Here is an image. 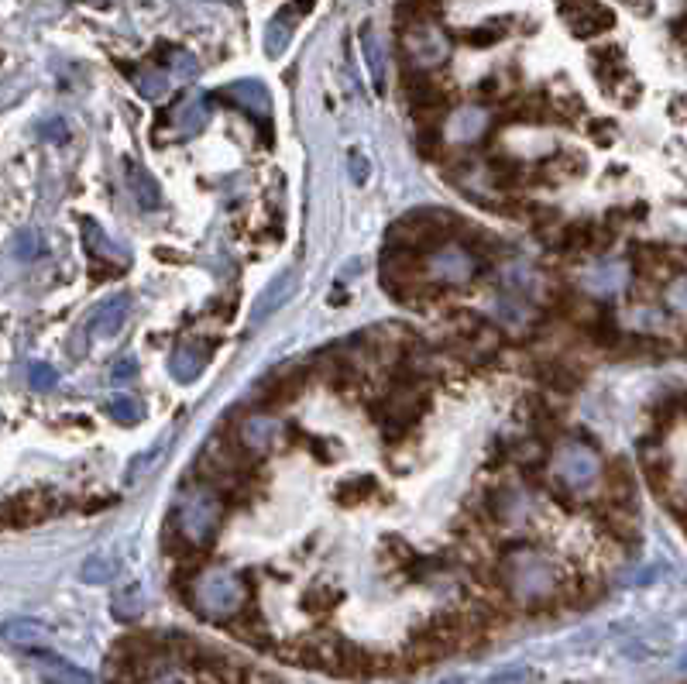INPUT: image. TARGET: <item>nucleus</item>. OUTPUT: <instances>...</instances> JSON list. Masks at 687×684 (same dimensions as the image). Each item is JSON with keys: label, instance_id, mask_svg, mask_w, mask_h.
I'll return each mask as SVG.
<instances>
[{"label": "nucleus", "instance_id": "bb28decb", "mask_svg": "<svg viewBox=\"0 0 687 684\" xmlns=\"http://www.w3.org/2000/svg\"><path fill=\"white\" fill-rule=\"evenodd\" d=\"M28 382H31V389L49 392V389H55V382H59V375H55V368H52V365H42V361H35V365L28 368Z\"/></svg>", "mask_w": 687, "mask_h": 684}, {"label": "nucleus", "instance_id": "c9c22d12", "mask_svg": "<svg viewBox=\"0 0 687 684\" xmlns=\"http://www.w3.org/2000/svg\"><path fill=\"white\" fill-rule=\"evenodd\" d=\"M560 11H571V7H584V4H595V0H557Z\"/></svg>", "mask_w": 687, "mask_h": 684}, {"label": "nucleus", "instance_id": "9d476101", "mask_svg": "<svg viewBox=\"0 0 687 684\" xmlns=\"http://www.w3.org/2000/svg\"><path fill=\"white\" fill-rule=\"evenodd\" d=\"M536 382L554 392V396H571V392L581 389L584 372L564 358H547V361H536Z\"/></svg>", "mask_w": 687, "mask_h": 684}, {"label": "nucleus", "instance_id": "9b49d317", "mask_svg": "<svg viewBox=\"0 0 687 684\" xmlns=\"http://www.w3.org/2000/svg\"><path fill=\"white\" fill-rule=\"evenodd\" d=\"M564 25L571 28L574 38H595V35H605V31L615 25V14L595 0V4H584V7H571V11H564Z\"/></svg>", "mask_w": 687, "mask_h": 684}, {"label": "nucleus", "instance_id": "2eb2a0df", "mask_svg": "<svg viewBox=\"0 0 687 684\" xmlns=\"http://www.w3.org/2000/svg\"><path fill=\"white\" fill-rule=\"evenodd\" d=\"M299 14L292 11V7L286 4L282 7L279 14H275L272 21H268V28H265V52L272 55V59H279L282 52H286V45H289V38H292V28L299 25Z\"/></svg>", "mask_w": 687, "mask_h": 684}, {"label": "nucleus", "instance_id": "423d86ee", "mask_svg": "<svg viewBox=\"0 0 687 684\" xmlns=\"http://www.w3.org/2000/svg\"><path fill=\"white\" fill-rule=\"evenodd\" d=\"M426 269H430V279L457 286V282H468V279H475V275L485 272V262H478L468 248H461V245L450 241V245L437 248L433 255H426Z\"/></svg>", "mask_w": 687, "mask_h": 684}, {"label": "nucleus", "instance_id": "ddd939ff", "mask_svg": "<svg viewBox=\"0 0 687 684\" xmlns=\"http://www.w3.org/2000/svg\"><path fill=\"white\" fill-rule=\"evenodd\" d=\"M602 478H605V499L633 506L636 502V471L626 458H608L605 468H602Z\"/></svg>", "mask_w": 687, "mask_h": 684}, {"label": "nucleus", "instance_id": "f03ea898", "mask_svg": "<svg viewBox=\"0 0 687 684\" xmlns=\"http://www.w3.org/2000/svg\"><path fill=\"white\" fill-rule=\"evenodd\" d=\"M248 602H251L248 578L227 568H203L186 599L189 609L200 612L210 623H231Z\"/></svg>", "mask_w": 687, "mask_h": 684}, {"label": "nucleus", "instance_id": "20e7f679", "mask_svg": "<svg viewBox=\"0 0 687 684\" xmlns=\"http://www.w3.org/2000/svg\"><path fill=\"white\" fill-rule=\"evenodd\" d=\"M399 55L406 69H437L450 55V38L440 28V21L399 25Z\"/></svg>", "mask_w": 687, "mask_h": 684}, {"label": "nucleus", "instance_id": "5701e85b", "mask_svg": "<svg viewBox=\"0 0 687 684\" xmlns=\"http://www.w3.org/2000/svg\"><path fill=\"white\" fill-rule=\"evenodd\" d=\"M172 86V76L165 73V69H155V66H145L138 76V90L145 93L148 100H162L165 93H169Z\"/></svg>", "mask_w": 687, "mask_h": 684}, {"label": "nucleus", "instance_id": "7ed1b4c3", "mask_svg": "<svg viewBox=\"0 0 687 684\" xmlns=\"http://www.w3.org/2000/svg\"><path fill=\"white\" fill-rule=\"evenodd\" d=\"M224 513H227V506H224V499H220V492L200 482V485L183 489V502H179L172 520H176V526L196 547L210 550L220 533V523H224Z\"/></svg>", "mask_w": 687, "mask_h": 684}, {"label": "nucleus", "instance_id": "412c9836", "mask_svg": "<svg viewBox=\"0 0 687 684\" xmlns=\"http://www.w3.org/2000/svg\"><path fill=\"white\" fill-rule=\"evenodd\" d=\"M159 59H162V66H165V73H169V76L176 73L179 80H193L196 69H200V66H196L193 55H189L186 49H172V45H165V49L159 52Z\"/></svg>", "mask_w": 687, "mask_h": 684}, {"label": "nucleus", "instance_id": "a878e982", "mask_svg": "<svg viewBox=\"0 0 687 684\" xmlns=\"http://www.w3.org/2000/svg\"><path fill=\"white\" fill-rule=\"evenodd\" d=\"M584 135L595 141L598 148H608L615 138H619V131H615V121H605V117H598V121H591L588 128H584Z\"/></svg>", "mask_w": 687, "mask_h": 684}, {"label": "nucleus", "instance_id": "dca6fc26", "mask_svg": "<svg viewBox=\"0 0 687 684\" xmlns=\"http://www.w3.org/2000/svg\"><path fill=\"white\" fill-rule=\"evenodd\" d=\"M361 52H365V62H368V73H371L375 90L385 93V49H382V42H378L375 25H361Z\"/></svg>", "mask_w": 687, "mask_h": 684}, {"label": "nucleus", "instance_id": "1a4fd4ad", "mask_svg": "<svg viewBox=\"0 0 687 684\" xmlns=\"http://www.w3.org/2000/svg\"><path fill=\"white\" fill-rule=\"evenodd\" d=\"M595 475H598V458H595V451H584V440L567 444L564 451H560V461H557L560 482H567L571 489H581V485L591 482Z\"/></svg>", "mask_w": 687, "mask_h": 684}, {"label": "nucleus", "instance_id": "6e6552de", "mask_svg": "<svg viewBox=\"0 0 687 684\" xmlns=\"http://www.w3.org/2000/svg\"><path fill=\"white\" fill-rule=\"evenodd\" d=\"M217 97H224V104L244 110L248 117H258V121L268 128V117H272V100H268V90L258 80H238L227 83L217 90Z\"/></svg>", "mask_w": 687, "mask_h": 684}, {"label": "nucleus", "instance_id": "473e14b6", "mask_svg": "<svg viewBox=\"0 0 687 684\" xmlns=\"http://www.w3.org/2000/svg\"><path fill=\"white\" fill-rule=\"evenodd\" d=\"M134 375H138V361H134V358H121L114 365V372H110V379H114V382H131Z\"/></svg>", "mask_w": 687, "mask_h": 684}, {"label": "nucleus", "instance_id": "f257e3e1", "mask_svg": "<svg viewBox=\"0 0 687 684\" xmlns=\"http://www.w3.org/2000/svg\"><path fill=\"white\" fill-rule=\"evenodd\" d=\"M464 227L468 224H464L457 214H450V210H440V207L409 210L406 217H399L396 224L389 227V234H385L389 241H385V245L416 251V255H433L437 248H444L450 241L461 238Z\"/></svg>", "mask_w": 687, "mask_h": 684}, {"label": "nucleus", "instance_id": "39448f33", "mask_svg": "<svg viewBox=\"0 0 687 684\" xmlns=\"http://www.w3.org/2000/svg\"><path fill=\"white\" fill-rule=\"evenodd\" d=\"M313 379H317V375H313L310 361H306V365L275 368V372H268L265 382L258 385V406H262V410H282V406H292L306 389H310Z\"/></svg>", "mask_w": 687, "mask_h": 684}, {"label": "nucleus", "instance_id": "f3484780", "mask_svg": "<svg viewBox=\"0 0 687 684\" xmlns=\"http://www.w3.org/2000/svg\"><path fill=\"white\" fill-rule=\"evenodd\" d=\"M124 169H128V179H131V190H134V200H138V207H145V210H159V203H162V190H159V183H155L152 176H148L145 169H141L138 162H124Z\"/></svg>", "mask_w": 687, "mask_h": 684}, {"label": "nucleus", "instance_id": "72a5a7b5", "mask_svg": "<svg viewBox=\"0 0 687 684\" xmlns=\"http://www.w3.org/2000/svg\"><path fill=\"white\" fill-rule=\"evenodd\" d=\"M529 678H533L529 671H502L495 678H488L485 684H529Z\"/></svg>", "mask_w": 687, "mask_h": 684}, {"label": "nucleus", "instance_id": "6ab92c4d", "mask_svg": "<svg viewBox=\"0 0 687 684\" xmlns=\"http://www.w3.org/2000/svg\"><path fill=\"white\" fill-rule=\"evenodd\" d=\"M378 492V482L375 478H347V482L337 485V492H334V499H337V506H344V509H354V506H365V502L371 499V495Z\"/></svg>", "mask_w": 687, "mask_h": 684}, {"label": "nucleus", "instance_id": "aec40b11", "mask_svg": "<svg viewBox=\"0 0 687 684\" xmlns=\"http://www.w3.org/2000/svg\"><path fill=\"white\" fill-rule=\"evenodd\" d=\"M485 124H488V117H485V110L481 107H464V110H457L454 114V121H450V138L454 141H471V138H481L485 135Z\"/></svg>", "mask_w": 687, "mask_h": 684}, {"label": "nucleus", "instance_id": "b1692460", "mask_svg": "<svg viewBox=\"0 0 687 684\" xmlns=\"http://www.w3.org/2000/svg\"><path fill=\"white\" fill-rule=\"evenodd\" d=\"M203 361L207 358H203L200 351H193V344H183V348H176V355H172V372H176L183 382H189L193 375H200Z\"/></svg>", "mask_w": 687, "mask_h": 684}, {"label": "nucleus", "instance_id": "c85d7f7f", "mask_svg": "<svg viewBox=\"0 0 687 684\" xmlns=\"http://www.w3.org/2000/svg\"><path fill=\"white\" fill-rule=\"evenodd\" d=\"M7 640H14V643H35L38 640V626L35 623H25V619H18V623H11L4 630Z\"/></svg>", "mask_w": 687, "mask_h": 684}, {"label": "nucleus", "instance_id": "393cba45", "mask_svg": "<svg viewBox=\"0 0 687 684\" xmlns=\"http://www.w3.org/2000/svg\"><path fill=\"white\" fill-rule=\"evenodd\" d=\"M107 413L114 416L117 423H124V427H134V423L145 416V410H141V403L134 396H114L107 406Z\"/></svg>", "mask_w": 687, "mask_h": 684}, {"label": "nucleus", "instance_id": "2f4dec72", "mask_svg": "<svg viewBox=\"0 0 687 684\" xmlns=\"http://www.w3.org/2000/svg\"><path fill=\"white\" fill-rule=\"evenodd\" d=\"M306 444H310L313 451L320 454V461H323V465H330V461L337 458V451H341V447H337L334 440H327V437H306Z\"/></svg>", "mask_w": 687, "mask_h": 684}, {"label": "nucleus", "instance_id": "4be33fe9", "mask_svg": "<svg viewBox=\"0 0 687 684\" xmlns=\"http://www.w3.org/2000/svg\"><path fill=\"white\" fill-rule=\"evenodd\" d=\"M416 152H420L426 162H444L447 155H450L447 131H444V128H437V131H420V135H416Z\"/></svg>", "mask_w": 687, "mask_h": 684}, {"label": "nucleus", "instance_id": "7c9ffc66", "mask_svg": "<svg viewBox=\"0 0 687 684\" xmlns=\"http://www.w3.org/2000/svg\"><path fill=\"white\" fill-rule=\"evenodd\" d=\"M468 38L471 45H478V49H488V45H495L502 38V28H475V31H468Z\"/></svg>", "mask_w": 687, "mask_h": 684}, {"label": "nucleus", "instance_id": "c756f323", "mask_svg": "<svg viewBox=\"0 0 687 684\" xmlns=\"http://www.w3.org/2000/svg\"><path fill=\"white\" fill-rule=\"evenodd\" d=\"M347 172H351V179L358 186H365V179H368V159L361 155V148H351V155H347Z\"/></svg>", "mask_w": 687, "mask_h": 684}, {"label": "nucleus", "instance_id": "0eeeda50", "mask_svg": "<svg viewBox=\"0 0 687 684\" xmlns=\"http://www.w3.org/2000/svg\"><path fill=\"white\" fill-rule=\"evenodd\" d=\"M234 430H238L241 444L248 447V451L255 454V458H265V454L272 451V447L282 440V423L275 420V416L268 413V410L248 413Z\"/></svg>", "mask_w": 687, "mask_h": 684}, {"label": "nucleus", "instance_id": "4468645a", "mask_svg": "<svg viewBox=\"0 0 687 684\" xmlns=\"http://www.w3.org/2000/svg\"><path fill=\"white\" fill-rule=\"evenodd\" d=\"M296 289V272H282V275H275L272 282L258 293V300H255V310H251V320L255 324H262V320L272 317L275 310H279L282 303L289 300V293Z\"/></svg>", "mask_w": 687, "mask_h": 684}, {"label": "nucleus", "instance_id": "f8f14e48", "mask_svg": "<svg viewBox=\"0 0 687 684\" xmlns=\"http://www.w3.org/2000/svg\"><path fill=\"white\" fill-rule=\"evenodd\" d=\"M210 121V97L207 93H189V97L179 100L172 107V128H176L179 138H189Z\"/></svg>", "mask_w": 687, "mask_h": 684}, {"label": "nucleus", "instance_id": "cd10ccee", "mask_svg": "<svg viewBox=\"0 0 687 684\" xmlns=\"http://www.w3.org/2000/svg\"><path fill=\"white\" fill-rule=\"evenodd\" d=\"M141 605H145V602H141V588H138V585H131L128 592H124L121 599L114 602V612H117V616H121V619H138Z\"/></svg>", "mask_w": 687, "mask_h": 684}, {"label": "nucleus", "instance_id": "e433bc0d", "mask_svg": "<svg viewBox=\"0 0 687 684\" xmlns=\"http://www.w3.org/2000/svg\"><path fill=\"white\" fill-rule=\"evenodd\" d=\"M220 4H231V0H220Z\"/></svg>", "mask_w": 687, "mask_h": 684}, {"label": "nucleus", "instance_id": "a211bd4d", "mask_svg": "<svg viewBox=\"0 0 687 684\" xmlns=\"http://www.w3.org/2000/svg\"><path fill=\"white\" fill-rule=\"evenodd\" d=\"M128 296H114L110 303H104L97 310V317H93V334L97 337H110V334H117L124 324V317H128Z\"/></svg>", "mask_w": 687, "mask_h": 684}, {"label": "nucleus", "instance_id": "f704fd0d", "mask_svg": "<svg viewBox=\"0 0 687 684\" xmlns=\"http://www.w3.org/2000/svg\"><path fill=\"white\" fill-rule=\"evenodd\" d=\"M337 602V595L334 592H313L310 599H306V609H317V612H323V609H330V605Z\"/></svg>", "mask_w": 687, "mask_h": 684}]
</instances>
